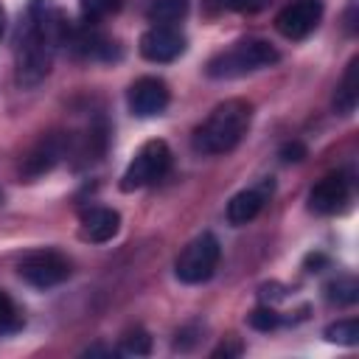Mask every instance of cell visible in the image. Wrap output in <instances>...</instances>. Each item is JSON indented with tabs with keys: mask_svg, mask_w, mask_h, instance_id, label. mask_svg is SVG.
Wrapping results in <instances>:
<instances>
[{
	"mask_svg": "<svg viewBox=\"0 0 359 359\" xmlns=\"http://www.w3.org/2000/svg\"><path fill=\"white\" fill-rule=\"evenodd\" d=\"M67 39V22L53 0H31L17 31L14 70L20 87H36L48 79L59 45Z\"/></svg>",
	"mask_w": 359,
	"mask_h": 359,
	"instance_id": "cell-1",
	"label": "cell"
},
{
	"mask_svg": "<svg viewBox=\"0 0 359 359\" xmlns=\"http://www.w3.org/2000/svg\"><path fill=\"white\" fill-rule=\"evenodd\" d=\"M252 121V104L244 98H227L196 126L194 132V149L199 154H227L233 151Z\"/></svg>",
	"mask_w": 359,
	"mask_h": 359,
	"instance_id": "cell-2",
	"label": "cell"
},
{
	"mask_svg": "<svg viewBox=\"0 0 359 359\" xmlns=\"http://www.w3.org/2000/svg\"><path fill=\"white\" fill-rule=\"evenodd\" d=\"M278 59H280V53L272 42L258 39V36H247V39H238L230 48L213 53L205 65V73L210 79H241V76H250L255 70L272 67Z\"/></svg>",
	"mask_w": 359,
	"mask_h": 359,
	"instance_id": "cell-3",
	"label": "cell"
},
{
	"mask_svg": "<svg viewBox=\"0 0 359 359\" xmlns=\"http://www.w3.org/2000/svg\"><path fill=\"white\" fill-rule=\"evenodd\" d=\"M219 258H222V247H219V238L213 233H199L196 238H191L182 252L177 255L174 261V275L177 280L188 283V286H196V283H205L213 278L216 266H219Z\"/></svg>",
	"mask_w": 359,
	"mask_h": 359,
	"instance_id": "cell-4",
	"label": "cell"
},
{
	"mask_svg": "<svg viewBox=\"0 0 359 359\" xmlns=\"http://www.w3.org/2000/svg\"><path fill=\"white\" fill-rule=\"evenodd\" d=\"M171 168V149L165 140H146L135 157L129 160L123 177H121V191L132 194V191H140L146 185H154L160 182Z\"/></svg>",
	"mask_w": 359,
	"mask_h": 359,
	"instance_id": "cell-5",
	"label": "cell"
},
{
	"mask_svg": "<svg viewBox=\"0 0 359 359\" xmlns=\"http://www.w3.org/2000/svg\"><path fill=\"white\" fill-rule=\"evenodd\" d=\"M70 272H73L70 258L62 255L59 250H31L17 264V275L34 289L59 286L70 278Z\"/></svg>",
	"mask_w": 359,
	"mask_h": 359,
	"instance_id": "cell-6",
	"label": "cell"
},
{
	"mask_svg": "<svg viewBox=\"0 0 359 359\" xmlns=\"http://www.w3.org/2000/svg\"><path fill=\"white\" fill-rule=\"evenodd\" d=\"M351 199H353V185H351L348 174L331 171L309 191V210L317 216H337V213L348 210Z\"/></svg>",
	"mask_w": 359,
	"mask_h": 359,
	"instance_id": "cell-7",
	"label": "cell"
},
{
	"mask_svg": "<svg viewBox=\"0 0 359 359\" xmlns=\"http://www.w3.org/2000/svg\"><path fill=\"white\" fill-rule=\"evenodd\" d=\"M323 20V0H294L283 6L275 17V28L280 36L297 42L306 39Z\"/></svg>",
	"mask_w": 359,
	"mask_h": 359,
	"instance_id": "cell-8",
	"label": "cell"
},
{
	"mask_svg": "<svg viewBox=\"0 0 359 359\" xmlns=\"http://www.w3.org/2000/svg\"><path fill=\"white\" fill-rule=\"evenodd\" d=\"M185 45H188L185 34L177 25H151L149 31H143V36L137 42V50L146 62L165 65V62H174L177 56H182Z\"/></svg>",
	"mask_w": 359,
	"mask_h": 359,
	"instance_id": "cell-9",
	"label": "cell"
},
{
	"mask_svg": "<svg viewBox=\"0 0 359 359\" xmlns=\"http://www.w3.org/2000/svg\"><path fill=\"white\" fill-rule=\"evenodd\" d=\"M168 101H171V93L160 76H140L137 81L129 84V93H126V104L137 118H154L165 112Z\"/></svg>",
	"mask_w": 359,
	"mask_h": 359,
	"instance_id": "cell-10",
	"label": "cell"
},
{
	"mask_svg": "<svg viewBox=\"0 0 359 359\" xmlns=\"http://www.w3.org/2000/svg\"><path fill=\"white\" fill-rule=\"evenodd\" d=\"M67 151H70V135L50 132V135H45L42 140H36L34 149L25 154V160H22V165H20V174H22L25 180H36V177L48 174L53 165H59Z\"/></svg>",
	"mask_w": 359,
	"mask_h": 359,
	"instance_id": "cell-11",
	"label": "cell"
},
{
	"mask_svg": "<svg viewBox=\"0 0 359 359\" xmlns=\"http://www.w3.org/2000/svg\"><path fill=\"white\" fill-rule=\"evenodd\" d=\"M118 230H121V216L112 208L95 205V208L81 210V216H79V236H81V241L107 244V241H112L118 236Z\"/></svg>",
	"mask_w": 359,
	"mask_h": 359,
	"instance_id": "cell-12",
	"label": "cell"
},
{
	"mask_svg": "<svg viewBox=\"0 0 359 359\" xmlns=\"http://www.w3.org/2000/svg\"><path fill=\"white\" fill-rule=\"evenodd\" d=\"M269 196H272V180H264V182L255 185V188L238 191V194L227 202V222H230L233 227H241V224L252 222V219L264 210V205H266Z\"/></svg>",
	"mask_w": 359,
	"mask_h": 359,
	"instance_id": "cell-13",
	"label": "cell"
},
{
	"mask_svg": "<svg viewBox=\"0 0 359 359\" xmlns=\"http://www.w3.org/2000/svg\"><path fill=\"white\" fill-rule=\"evenodd\" d=\"M70 48H73V53L76 56H81V59H101V62H109V59H118L121 56V45L112 39V36H107V34H101V31H95V28H84V31H76L73 36H70V31H67V39H65Z\"/></svg>",
	"mask_w": 359,
	"mask_h": 359,
	"instance_id": "cell-14",
	"label": "cell"
},
{
	"mask_svg": "<svg viewBox=\"0 0 359 359\" xmlns=\"http://www.w3.org/2000/svg\"><path fill=\"white\" fill-rule=\"evenodd\" d=\"M359 104V56H353L342 73V81L337 84L334 93V109L339 115H351Z\"/></svg>",
	"mask_w": 359,
	"mask_h": 359,
	"instance_id": "cell-15",
	"label": "cell"
},
{
	"mask_svg": "<svg viewBox=\"0 0 359 359\" xmlns=\"http://www.w3.org/2000/svg\"><path fill=\"white\" fill-rule=\"evenodd\" d=\"M188 14V0H151L146 8L149 22L154 25H177Z\"/></svg>",
	"mask_w": 359,
	"mask_h": 359,
	"instance_id": "cell-16",
	"label": "cell"
},
{
	"mask_svg": "<svg viewBox=\"0 0 359 359\" xmlns=\"http://www.w3.org/2000/svg\"><path fill=\"white\" fill-rule=\"evenodd\" d=\"M325 300L331 306H353L359 300V283L353 275H339L325 283Z\"/></svg>",
	"mask_w": 359,
	"mask_h": 359,
	"instance_id": "cell-17",
	"label": "cell"
},
{
	"mask_svg": "<svg viewBox=\"0 0 359 359\" xmlns=\"http://www.w3.org/2000/svg\"><path fill=\"white\" fill-rule=\"evenodd\" d=\"M121 6H123V0H79L81 17H84V22H90V25H95V22H101V20H107V17H112L115 11H121Z\"/></svg>",
	"mask_w": 359,
	"mask_h": 359,
	"instance_id": "cell-18",
	"label": "cell"
},
{
	"mask_svg": "<svg viewBox=\"0 0 359 359\" xmlns=\"http://www.w3.org/2000/svg\"><path fill=\"white\" fill-rule=\"evenodd\" d=\"M22 328V314L17 309V303L8 297V292L0 289V337L3 334H14Z\"/></svg>",
	"mask_w": 359,
	"mask_h": 359,
	"instance_id": "cell-19",
	"label": "cell"
},
{
	"mask_svg": "<svg viewBox=\"0 0 359 359\" xmlns=\"http://www.w3.org/2000/svg\"><path fill=\"white\" fill-rule=\"evenodd\" d=\"M325 339L337 345H356L359 342V323L356 320H337L325 328Z\"/></svg>",
	"mask_w": 359,
	"mask_h": 359,
	"instance_id": "cell-20",
	"label": "cell"
},
{
	"mask_svg": "<svg viewBox=\"0 0 359 359\" xmlns=\"http://www.w3.org/2000/svg\"><path fill=\"white\" fill-rule=\"evenodd\" d=\"M118 353H123V356H146V353H151V337L143 328H135L121 339Z\"/></svg>",
	"mask_w": 359,
	"mask_h": 359,
	"instance_id": "cell-21",
	"label": "cell"
},
{
	"mask_svg": "<svg viewBox=\"0 0 359 359\" xmlns=\"http://www.w3.org/2000/svg\"><path fill=\"white\" fill-rule=\"evenodd\" d=\"M247 323H250V328H255V331H272V328L280 325V314H278L275 309H269V306H258V309H252V311L247 314Z\"/></svg>",
	"mask_w": 359,
	"mask_h": 359,
	"instance_id": "cell-22",
	"label": "cell"
},
{
	"mask_svg": "<svg viewBox=\"0 0 359 359\" xmlns=\"http://www.w3.org/2000/svg\"><path fill=\"white\" fill-rule=\"evenodd\" d=\"M306 157V146L300 140H292V143H283L280 146V160L283 163H300Z\"/></svg>",
	"mask_w": 359,
	"mask_h": 359,
	"instance_id": "cell-23",
	"label": "cell"
},
{
	"mask_svg": "<svg viewBox=\"0 0 359 359\" xmlns=\"http://www.w3.org/2000/svg\"><path fill=\"white\" fill-rule=\"evenodd\" d=\"M269 3H272V0H230V6H233L236 11H241V14H258V11H264Z\"/></svg>",
	"mask_w": 359,
	"mask_h": 359,
	"instance_id": "cell-24",
	"label": "cell"
},
{
	"mask_svg": "<svg viewBox=\"0 0 359 359\" xmlns=\"http://www.w3.org/2000/svg\"><path fill=\"white\" fill-rule=\"evenodd\" d=\"M236 353H241V345H238V342H227V345L222 342V345L213 351V356H236Z\"/></svg>",
	"mask_w": 359,
	"mask_h": 359,
	"instance_id": "cell-25",
	"label": "cell"
},
{
	"mask_svg": "<svg viewBox=\"0 0 359 359\" xmlns=\"http://www.w3.org/2000/svg\"><path fill=\"white\" fill-rule=\"evenodd\" d=\"M3 31H6V11H3V6H0V36H3Z\"/></svg>",
	"mask_w": 359,
	"mask_h": 359,
	"instance_id": "cell-26",
	"label": "cell"
},
{
	"mask_svg": "<svg viewBox=\"0 0 359 359\" xmlns=\"http://www.w3.org/2000/svg\"><path fill=\"white\" fill-rule=\"evenodd\" d=\"M0 199H3V194H0Z\"/></svg>",
	"mask_w": 359,
	"mask_h": 359,
	"instance_id": "cell-27",
	"label": "cell"
}]
</instances>
